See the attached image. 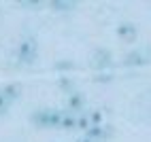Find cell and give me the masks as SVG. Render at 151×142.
I'll use <instances>...</instances> for the list:
<instances>
[{"mask_svg": "<svg viewBox=\"0 0 151 142\" xmlns=\"http://www.w3.org/2000/svg\"><path fill=\"white\" fill-rule=\"evenodd\" d=\"M83 106H85V98H83V93L73 91V93H70V98H68V108L73 110V113H79Z\"/></svg>", "mask_w": 151, "mask_h": 142, "instance_id": "7", "label": "cell"}, {"mask_svg": "<svg viewBox=\"0 0 151 142\" xmlns=\"http://www.w3.org/2000/svg\"><path fill=\"white\" fill-rule=\"evenodd\" d=\"M36 53H38V45H36L34 38H24L17 47V57L24 64H32L36 59Z\"/></svg>", "mask_w": 151, "mask_h": 142, "instance_id": "2", "label": "cell"}, {"mask_svg": "<svg viewBox=\"0 0 151 142\" xmlns=\"http://www.w3.org/2000/svg\"><path fill=\"white\" fill-rule=\"evenodd\" d=\"M60 87H62V89H68L70 93H73V83H70L68 78H62V81H60Z\"/></svg>", "mask_w": 151, "mask_h": 142, "instance_id": "14", "label": "cell"}, {"mask_svg": "<svg viewBox=\"0 0 151 142\" xmlns=\"http://www.w3.org/2000/svg\"><path fill=\"white\" fill-rule=\"evenodd\" d=\"M136 34H138L136 26H134V24H130V21L119 24V28H117V36H119V38H124L126 43H132V40H136Z\"/></svg>", "mask_w": 151, "mask_h": 142, "instance_id": "6", "label": "cell"}, {"mask_svg": "<svg viewBox=\"0 0 151 142\" xmlns=\"http://www.w3.org/2000/svg\"><path fill=\"white\" fill-rule=\"evenodd\" d=\"M55 68H60V70H66V68H73V64H70V62H66V59H64L62 64H55Z\"/></svg>", "mask_w": 151, "mask_h": 142, "instance_id": "17", "label": "cell"}, {"mask_svg": "<svg viewBox=\"0 0 151 142\" xmlns=\"http://www.w3.org/2000/svg\"><path fill=\"white\" fill-rule=\"evenodd\" d=\"M111 64H113V55H111V51H106V49H98L92 55V66L98 68V70H106Z\"/></svg>", "mask_w": 151, "mask_h": 142, "instance_id": "3", "label": "cell"}, {"mask_svg": "<svg viewBox=\"0 0 151 142\" xmlns=\"http://www.w3.org/2000/svg\"><path fill=\"white\" fill-rule=\"evenodd\" d=\"M111 78H113L111 74H98V76H96V81H98V83H109Z\"/></svg>", "mask_w": 151, "mask_h": 142, "instance_id": "16", "label": "cell"}, {"mask_svg": "<svg viewBox=\"0 0 151 142\" xmlns=\"http://www.w3.org/2000/svg\"><path fill=\"white\" fill-rule=\"evenodd\" d=\"M2 91H4V96H6L9 100H11V102H15V100H17L19 96H22V87L15 85V83H13V85H6Z\"/></svg>", "mask_w": 151, "mask_h": 142, "instance_id": "10", "label": "cell"}, {"mask_svg": "<svg viewBox=\"0 0 151 142\" xmlns=\"http://www.w3.org/2000/svg\"><path fill=\"white\" fill-rule=\"evenodd\" d=\"M77 142H94V140H92V138H87V136H83V138H79Z\"/></svg>", "mask_w": 151, "mask_h": 142, "instance_id": "18", "label": "cell"}, {"mask_svg": "<svg viewBox=\"0 0 151 142\" xmlns=\"http://www.w3.org/2000/svg\"><path fill=\"white\" fill-rule=\"evenodd\" d=\"M85 136L92 138L94 142H96V140H106V138L113 136V127H111V125H92V127L87 129Z\"/></svg>", "mask_w": 151, "mask_h": 142, "instance_id": "5", "label": "cell"}, {"mask_svg": "<svg viewBox=\"0 0 151 142\" xmlns=\"http://www.w3.org/2000/svg\"><path fill=\"white\" fill-rule=\"evenodd\" d=\"M9 106H11V100H9V98L4 96V91L0 89V115H4V113H6Z\"/></svg>", "mask_w": 151, "mask_h": 142, "instance_id": "13", "label": "cell"}, {"mask_svg": "<svg viewBox=\"0 0 151 142\" xmlns=\"http://www.w3.org/2000/svg\"><path fill=\"white\" fill-rule=\"evenodd\" d=\"M102 119H104L102 110H92V113H89V121H92V125H102Z\"/></svg>", "mask_w": 151, "mask_h": 142, "instance_id": "12", "label": "cell"}, {"mask_svg": "<svg viewBox=\"0 0 151 142\" xmlns=\"http://www.w3.org/2000/svg\"><path fill=\"white\" fill-rule=\"evenodd\" d=\"M62 129H75L77 127V115L73 110H64L62 113V123H60Z\"/></svg>", "mask_w": 151, "mask_h": 142, "instance_id": "8", "label": "cell"}, {"mask_svg": "<svg viewBox=\"0 0 151 142\" xmlns=\"http://www.w3.org/2000/svg\"><path fill=\"white\" fill-rule=\"evenodd\" d=\"M19 6H24V9H38L41 2H19Z\"/></svg>", "mask_w": 151, "mask_h": 142, "instance_id": "15", "label": "cell"}, {"mask_svg": "<svg viewBox=\"0 0 151 142\" xmlns=\"http://www.w3.org/2000/svg\"><path fill=\"white\" fill-rule=\"evenodd\" d=\"M77 127L79 129H89V127H92V121H89V113L87 115H81V117H77Z\"/></svg>", "mask_w": 151, "mask_h": 142, "instance_id": "11", "label": "cell"}, {"mask_svg": "<svg viewBox=\"0 0 151 142\" xmlns=\"http://www.w3.org/2000/svg\"><path fill=\"white\" fill-rule=\"evenodd\" d=\"M62 113L64 110H53V108L36 110L32 115V121L38 127H60V123H62Z\"/></svg>", "mask_w": 151, "mask_h": 142, "instance_id": "1", "label": "cell"}, {"mask_svg": "<svg viewBox=\"0 0 151 142\" xmlns=\"http://www.w3.org/2000/svg\"><path fill=\"white\" fill-rule=\"evenodd\" d=\"M126 66H145L149 64V53L145 51V49H134V51H130L124 59Z\"/></svg>", "mask_w": 151, "mask_h": 142, "instance_id": "4", "label": "cell"}, {"mask_svg": "<svg viewBox=\"0 0 151 142\" xmlns=\"http://www.w3.org/2000/svg\"><path fill=\"white\" fill-rule=\"evenodd\" d=\"M51 9H53V11H60V13H66V11L77 9V2H70V0H53Z\"/></svg>", "mask_w": 151, "mask_h": 142, "instance_id": "9", "label": "cell"}]
</instances>
